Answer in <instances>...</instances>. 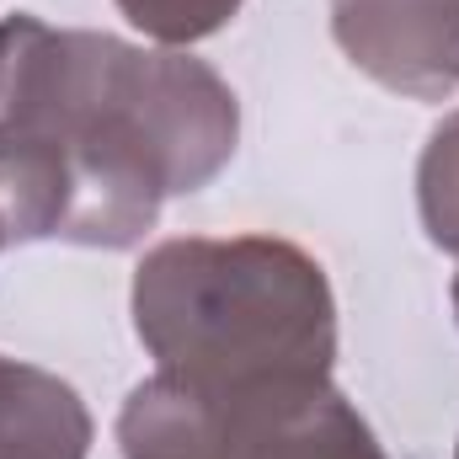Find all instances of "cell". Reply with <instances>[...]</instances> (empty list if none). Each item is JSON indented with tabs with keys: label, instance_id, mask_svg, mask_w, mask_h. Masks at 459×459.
<instances>
[{
	"label": "cell",
	"instance_id": "cell-2",
	"mask_svg": "<svg viewBox=\"0 0 459 459\" xmlns=\"http://www.w3.org/2000/svg\"><path fill=\"white\" fill-rule=\"evenodd\" d=\"M134 332L160 374L204 395L321 385L337 363L326 267L283 235H177L139 256Z\"/></svg>",
	"mask_w": 459,
	"mask_h": 459
},
{
	"label": "cell",
	"instance_id": "cell-10",
	"mask_svg": "<svg viewBox=\"0 0 459 459\" xmlns=\"http://www.w3.org/2000/svg\"><path fill=\"white\" fill-rule=\"evenodd\" d=\"M455 459H459V449H455Z\"/></svg>",
	"mask_w": 459,
	"mask_h": 459
},
{
	"label": "cell",
	"instance_id": "cell-1",
	"mask_svg": "<svg viewBox=\"0 0 459 459\" xmlns=\"http://www.w3.org/2000/svg\"><path fill=\"white\" fill-rule=\"evenodd\" d=\"M240 144L230 81L187 48L0 22V220L11 246L128 251Z\"/></svg>",
	"mask_w": 459,
	"mask_h": 459
},
{
	"label": "cell",
	"instance_id": "cell-3",
	"mask_svg": "<svg viewBox=\"0 0 459 459\" xmlns=\"http://www.w3.org/2000/svg\"><path fill=\"white\" fill-rule=\"evenodd\" d=\"M332 38L395 97L449 102L459 91V0H332Z\"/></svg>",
	"mask_w": 459,
	"mask_h": 459
},
{
	"label": "cell",
	"instance_id": "cell-4",
	"mask_svg": "<svg viewBox=\"0 0 459 459\" xmlns=\"http://www.w3.org/2000/svg\"><path fill=\"white\" fill-rule=\"evenodd\" d=\"M214 459H390L374 428L332 379L267 395H225V438Z\"/></svg>",
	"mask_w": 459,
	"mask_h": 459
},
{
	"label": "cell",
	"instance_id": "cell-6",
	"mask_svg": "<svg viewBox=\"0 0 459 459\" xmlns=\"http://www.w3.org/2000/svg\"><path fill=\"white\" fill-rule=\"evenodd\" d=\"M417 214L438 251L459 256V113H449L417 160Z\"/></svg>",
	"mask_w": 459,
	"mask_h": 459
},
{
	"label": "cell",
	"instance_id": "cell-5",
	"mask_svg": "<svg viewBox=\"0 0 459 459\" xmlns=\"http://www.w3.org/2000/svg\"><path fill=\"white\" fill-rule=\"evenodd\" d=\"M91 433L70 379L0 352V459H86Z\"/></svg>",
	"mask_w": 459,
	"mask_h": 459
},
{
	"label": "cell",
	"instance_id": "cell-7",
	"mask_svg": "<svg viewBox=\"0 0 459 459\" xmlns=\"http://www.w3.org/2000/svg\"><path fill=\"white\" fill-rule=\"evenodd\" d=\"M113 5L155 48H193V43L225 32L246 0H113Z\"/></svg>",
	"mask_w": 459,
	"mask_h": 459
},
{
	"label": "cell",
	"instance_id": "cell-8",
	"mask_svg": "<svg viewBox=\"0 0 459 459\" xmlns=\"http://www.w3.org/2000/svg\"><path fill=\"white\" fill-rule=\"evenodd\" d=\"M5 246H11V235H5V220H0V251H5Z\"/></svg>",
	"mask_w": 459,
	"mask_h": 459
},
{
	"label": "cell",
	"instance_id": "cell-9",
	"mask_svg": "<svg viewBox=\"0 0 459 459\" xmlns=\"http://www.w3.org/2000/svg\"><path fill=\"white\" fill-rule=\"evenodd\" d=\"M449 294H455V321H459V278H455V289H449Z\"/></svg>",
	"mask_w": 459,
	"mask_h": 459
}]
</instances>
